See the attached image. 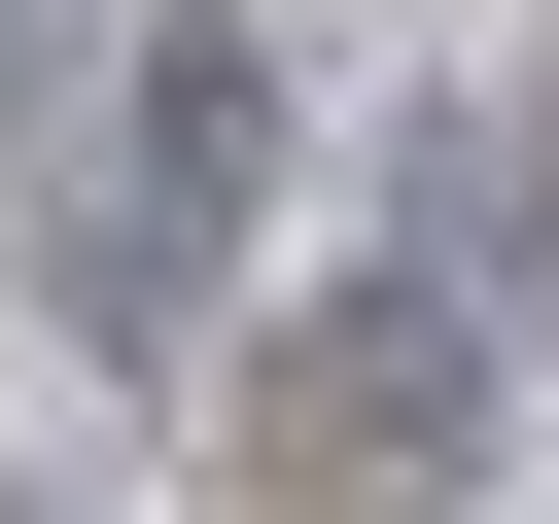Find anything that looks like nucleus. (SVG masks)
Instances as JSON below:
<instances>
[{
	"instance_id": "nucleus-1",
	"label": "nucleus",
	"mask_w": 559,
	"mask_h": 524,
	"mask_svg": "<svg viewBox=\"0 0 559 524\" xmlns=\"http://www.w3.org/2000/svg\"><path fill=\"white\" fill-rule=\"evenodd\" d=\"M489 454H524V279H454V245H349L245 349V489L280 524H489Z\"/></svg>"
},
{
	"instance_id": "nucleus-2",
	"label": "nucleus",
	"mask_w": 559,
	"mask_h": 524,
	"mask_svg": "<svg viewBox=\"0 0 559 524\" xmlns=\"http://www.w3.org/2000/svg\"><path fill=\"white\" fill-rule=\"evenodd\" d=\"M105 210H140L175 279H245V245L314 210V35H280V0H140V35H105Z\"/></svg>"
},
{
	"instance_id": "nucleus-3",
	"label": "nucleus",
	"mask_w": 559,
	"mask_h": 524,
	"mask_svg": "<svg viewBox=\"0 0 559 524\" xmlns=\"http://www.w3.org/2000/svg\"><path fill=\"white\" fill-rule=\"evenodd\" d=\"M70 70H105V35H70V0H0V140H70Z\"/></svg>"
},
{
	"instance_id": "nucleus-4",
	"label": "nucleus",
	"mask_w": 559,
	"mask_h": 524,
	"mask_svg": "<svg viewBox=\"0 0 559 524\" xmlns=\"http://www.w3.org/2000/svg\"><path fill=\"white\" fill-rule=\"evenodd\" d=\"M0 524H70V489H0Z\"/></svg>"
}]
</instances>
